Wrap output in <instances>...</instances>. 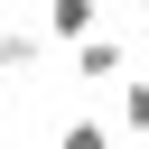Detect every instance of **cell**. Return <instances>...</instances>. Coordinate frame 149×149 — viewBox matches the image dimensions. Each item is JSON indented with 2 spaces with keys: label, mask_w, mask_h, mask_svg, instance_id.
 <instances>
[{
  "label": "cell",
  "mask_w": 149,
  "mask_h": 149,
  "mask_svg": "<svg viewBox=\"0 0 149 149\" xmlns=\"http://www.w3.org/2000/svg\"><path fill=\"white\" fill-rule=\"evenodd\" d=\"M74 84H121V37H74Z\"/></svg>",
  "instance_id": "cell-1"
},
{
  "label": "cell",
  "mask_w": 149,
  "mask_h": 149,
  "mask_svg": "<svg viewBox=\"0 0 149 149\" xmlns=\"http://www.w3.org/2000/svg\"><path fill=\"white\" fill-rule=\"evenodd\" d=\"M121 140H149V74H121Z\"/></svg>",
  "instance_id": "cell-4"
},
{
  "label": "cell",
  "mask_w": 149,
  "mask_h": 149,
  "mask_svg": "<svg viewBox=\"0 0 149 149\" xmlns=\"http://www.w3.org/2000/svg\"><path fill=\"white\" fill-rule=\"evenodd\" d=\"M0 65L9 74H37L47 65V28H0Z\"/></svg>",
  "instance_id": "cell-3"
},
{
  "label": "cell",
  "mask_w": 149,
  "mask_h": 149,
  "mask_svg": "<svg viewBox=\"0 0 149 149\" xmlns=\"http://www.w3.org/2000/svg\"><path fill=\"white\" fill-rule=\"evenodd\" d=\"M56 149H121V121H65Z\"/></svg>",
  "instance_id": "cell-5"
},
{
  "label": "cell",
  "mask_w": 149,
  "mask_h": 149,
  "mask_svg": "<svg viewBox=\"0 0 149 149\" xmlns=\"http://www.w3.org/2000/svg\"><path fill=\"white\" fill-rule=\"evenodd\" d=\"M0 112H9V65H0Z\"/></svg>",
  "instance_id": "cell-6"
},
{
  "label": "cell",
  "mask_w": 149,
  "mask_h": 149,
  "mask_svg": "<svg viewBox=\"0 0 149 149\" xmlns=\"http://www.w3.org/2000/svg\"><path fill=\"white\" fill-rule=\"evenodd\" d=\"M93 9H102V0H47V19H37V28H47L56 47H74V37H93Z\"/></svg>",
  "instance_id": "cell-2"
}]
</instances>
